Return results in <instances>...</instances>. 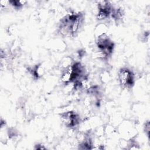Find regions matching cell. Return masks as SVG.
Here are the masks:
<instances>
[{"label":"cell","instance_id":"cell-8","mask_svg":"<svg viewBox=\"0 0 150 150\" xmlns=\"http://www.w3.org/2000/svg\"><path fill=\"white\" fill-rule=\"evenodd\" d=\"M108 30L107 26L104 23H100L95 27L94 29V36L96 38L98 36L107 33V31Z\"/></svg>","mask_w":150,"mask_h":150},{"label":"cell","instance_id":"cell-11","mask_svg":"<svg viewBox=\"0 0 150 150\" xmlns=\"http://www.w3.org/2000/svg\"><path fill=\"white\" fill-rule=\"evenodd\" d=\"M149 127H150L149 121L147 120L144 123V127H143V129H144V132H145V135L147 136V137L148 138H149V130H150Z\"/></svg>","mask_w":150,"mask_h":150},{"label":"cell","instance_id":"cell-5","mask_svg":"<svg viewBox=\"0 0 150 150\" xmlns=\"http://www.w3.org/2000/svg\"><path fill=\"white\" fill-rule=\"evenodd\" d=\"M113 9V5L110 1H100L97 2L96 18L99 21L110 19Z\"/></svg>","mask_w":150,"mask_h":150},{"label":"cell","instance_id":"cell-12","mask_svg":"<svg viewBox=\"0 0 150 150\" xmlns=\"http://www.w3.org/2000/svg\"><path fill=\"white\" fill-rule=\"evenodd\" d=\"M0 5H1V9L2 10L3 9H5L9 5V1H5L2 0L0 1Z\"/></svg>","mask_w":150,"mask_h":150},{"label":"cell","instance_id":"cell-9","mask_svg":"<svg viewBox=\"0 0 150 150\" xmlns=\"http://www.w3.org/2000/svg\"><path fill=\"white\" fill-rule=\"evenodd\" d=\"M9 5L16 10L22 9L26 4L27 1L25 0H12L9 1Z\"/></svg>","mask_w":150,"mask_h":150},{"label":"cell","instance_id":"cell-6","mask_svg":"<svg viewBox=\"0 0 150 150\" xmlns=\"http://www.w3.org/2000/svg\"><path fill=\"white\" fill-rule=\"evenodd\" d=\"M28 71L34 79H38L45 73V69L41 64H39L32 67L28 68Z\"/></svg>","mask_w":150,"mask_h":150},{"label":"cell","instance_id":"cell-10","mask_svg":"<svg viewBox=\"0 0 150 150\" xmlns=\"http://www.w3.org/2000/svg\"><path fill=\"white\" fill-rule=\"evenodd\" d=\"M74 62L73 61V59L71 57H69V56L65 57L61 61V63H60L61 68L64 70L67 67H69V66H70Z\"/></svg>","mask_w":150,"mask_h":150},{"label":"cell","instance_id":"cell-2","mask_svg":"<svg viewBox=\"0 0 150 150\" xmlns=\"http://www.w3.org/2000/svg\"><path fill=\"white\" fill-rule=\"evenodd\" d=\"M96 44L98 49L97 56L99 59L102 60L108 59L112 54L115 44L107 33L96 38Z\"/></svg>","mask_w":150,"mask_h":150},{"label":"cell","instance_id":"cell-3","mask_svg":"<svg viewBox=\"0 0 150 150\" xmlns=\"http://www.w3.org/2000/svg\"><path fill=\"white\" fill-rule=\"evenodd\" d=\"M120 86L124 89H131L135 83V75L134 71L128 67L119 69L117 74Z\"/></svg>","mask_w":150,"mask_h":150},{"label":"cell","instance_id":"cell-7","mask_svg":"<svg viewBox=\"0 0 150 150\" xmlns=\"http://www.w3.org/2000/svg\"><path fill=\"white\" fill-rule=\"evenodd\" d=\"M124 16V12L123 9L121 7H114L113 6V9L112 11V13L111 15L110 18L114 20V21L118 23L119 22H121Z\"/></svg>","mask_w":150,"mask_h":150},{"label":"cell","instance_id":"cell-4","mask_svg":"<svg viewBox=\"0 0 150 150\" xmlns=\"http://www.w3.org/2000/svg\"><path fill=\"white\" fill-rule=\"evenodd\" d=\"M60 118L63 125L67 128L74 129L81 122L79 114L74 111H67L60 114Z\"/></svg>","mask_w":150,"mask_h":150},{"label":"cell","instance_id":"cell-14","mask_svg":"<svg viewBox=\"0 0 150 150\" xmlns=\"http://www.w3.org/2000/svg\"><path fill=\"white\" fill-rule=\"evenodd\" d=\"M35 149H46V148L42 144H37L35 145Z\"/></svg>","mask_w":150,"mask_h":150},{"label":"cell","instance_id":"cell-13","mask_svg":"<svg viewBox=\"0 0 150 150\" xmlns=\"http://www.w3.org/2000/svg\"><path fill=\"white\" fill-rule=\"evenodd\" d=\"M101 80L104 81H108V80L110 79V75L108 74V73L105 72V73H103V74H101Z\"/></svg>","mask_w":150,"mask_h":150},{"label":"cell","instance_id":"cell-1","mask_svg":"<svg viewBox=\"0 0 150 150\" xmlns=\"http://www.w3.org/2000/svg\"><path fill=\"white\" fill-rule=\"evenodd\" d=\"M85 20V15L82 12L70 11L60 21L57 32L62 37L75 38L81 29Z\"/></svg>","mask_w":150,"mask_h":150}]
</instances>
